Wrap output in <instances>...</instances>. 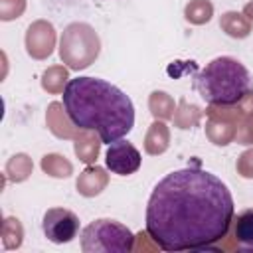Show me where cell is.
Here are the masks:
<instances>
[{"instance_id":"ac0fdd59","label":"cell","mask_w":253,"mask_h":253,"mask_svg":"<svg viewBox=\"0 0 253 253\" xmlns=\"http://www.w3.org/2000/svg\"><path fill=\"white\" fill-rule=\"evenodd\" d=\"M148 111L158 121H170L174 117L176 103L166 91H152L148 95Z\"/></svg>"},{"instance_id":"30bf717a","label":"cell","mask_w":253,"mask_h":253,"mask_svg":"<svg viewBox=\"0 0 253 253\" xmlns=\"http://www.w3.org/2000/svg\"><path fill=\"white\" fill-rule=\"evenodd\" d=\"M109 186V174L103 166L87 164V168L77 176L75 188L83 198H95Z\"/></svg>"},{"instance_id":"d6986e66","label":"cell","mask_w":253,"mask_h":253,"mask_svg":"<svg viewBox=\"0 0 253 253\" xmlns=\"http://www.w3.org/2000/svg\"><path fill=\"white\" fill-rule=\"evenodd\" d=\"M0 237H2V247L12 251L20 249L24 243V225L18 217H6L0 225Z\"/></svg>"},{"instance_id":"6da1fadb","label":"cell","mask_w":253,"mask_h":253,"mask_svg":"<svg viewBox=\"0 0 253 253\" xmlns=\"http://www.w3.org/2000/svg\"><path fill=\"white\" fill-rule=\"evenodd\" d=\"M235 206L227 186L196 166L166 174L146 206V231L168 253L210 249L231 229Z\"/></svg>"},{"instance_id":"9c48e42d","label":"cell","mask_w":253,"mask_h":253,"mask_svg":"<svg viewBox=\"0 0 253 253\" xmlns=\"http://www.w3.org/2000/svg\"><path fill=\"white\" fill-rule=\"evenodd\" d=\"M45 125L47 128L51 130L53 136L61 138V140H69V138H75L79 134V126H75V123L71 121V117L67 115L65 111V105L59 103V101H51L47 105V111H45Z\"/></svg>"},{"instance_id":"8992f818","label":"cell","mask_w":253,"mask_h":253,"mask_svg":"<svg viewBox=\"0 0 253 253\" xmlns=\"http://www.w3.org/2000/svg\"><path fill=\"white\" fill-rule=\"evenodd\" d=\"M43 235L51 243H69L79 235V217L65 208H51L43 213Z\"/></svg>"},{"instance_id":"7a4b0ae2","label":"cell","mask_w":253,"mask_h":253,"mask_svg":"<svg viewBox=\"0 0 253 253\" xmlns=\"http://www.w3.org/2000/svg\"><path fill=\"white\" fill-rule=\"evenodd\" d=\"M63 105L75 126L95 130L103 144L123 138L134 126L130 97L99 77L71 79L63 91Z\"/></svg>"},{"instance_id":"4fadbf2b","label":"cell","mask_w":253,"mask_h":253,"mask_svg":"<svg viewBox=\"0 0 253 253\" xmlns=\"http://www.w3.org/2000/svg\"><path fill=\"white\" fill-rule=\"evenodd\" d=\"M170 146V128L166 126L164 121L154 119V123L148 126L146 136H144V152L150 156L164 154Z\"/></svg>"},{"instance_id":"277c9868","label":"cell","mask_w":253,"mask_h":253,"mask_svg":"<svg viewBox=\"0 0 253 253\" xmlns=\"http://www.w3.org/2000/svg\"><path fill=\"white\" fill-rule=\"evenodd\" d=\"M101 53V38L93 26L85 22H71L59 38V57L63 65L73 71L87 69Z\"/></svg>"},{"instance_id":"7402d4cb","label":"cell","mask_w":253,"mask_h":253,"mask_svg":"<svg viewBox=\"0 0 253 253\" xmlns=\"http://www.w3.org/2000/svg\"><path fill=\"white\" fill-rule=\"evenodd\" d=\"M26 12V0H0V20L10 22Z\"/></svg>"},{"instance_id":"ba28073f","label":"cell","mask_w":253,"mask_h":253,"mask_svg":"<svg viewBox=\"0 0 253 253\" xmlns=\"http://www.w3.org/2000/svg\"><path fill=\"white\" fill-rule=\"evenodd\" d=\"M105 162L113 174L128 176L140 168L142 158H140V152L136 150V146L132 142L119 138V140L109 144L107 154H105Z\"/></svg>"},{"instance_id":"e0dca14e","label":"cell","mask_w":253,"mask_h":253,"mask_svg":"<svg viewBox=\"0 0 253 253\" xmlns=\"http://www.w3.org/2000/svg\"><path fill=\"white\" fill-rule=\"evenodd\" d=\"M34 172V162L32 158L26 154V152H18L14 156L8 158L6 162V168H4V174L10 182H26Z\"/></svg>"},{"instance_id":"cb8c5ba5","label":"cell","mask_w":253,"mask_h":253,"mask_svg":"<svg viewBox=\"0 0 253 253\" xmlns=\"http://www.w3.org/2000/svg\"><path fill=\"white\" fill-rule=\"evenodd\" d=\"M235 170L241 178L253 180V148H247L239 154V158L235 162Z\"/></svg>"},{"instance_id":"8fae6325","label":"cell","mask_w":253,"mask_h":253,"mask_svg":"<svg viewBox=\"0 0 253 253\" xmlns=\"http://www.w3.org/2000/svg\"><path fill=\"white\" fill-rule=\"evenodd\" d=\"M73 152L75 156L85 162V164H95V160L99 158V152H101V136L95 132V130H87V128H81L79 134L73 138Z\"/></svg>"},{"instance_id":"ffe728a7","label":"cell","mask_w":253,"mask_h":253,"mask_svg":"<svg viewBox=\"0 0 253 253\" xmlns=\"http://www.w3.org/2000/svg\"><path fill=\"white\" fill-rule=\"evenodd\" d=\"M40 166H42L43 174H47L51 178H69L73 174V164L63 154H57V152H49V154L42 156Z\"/></svg>"},{"instance_id":"52a82bcc","label":"cell","mask_w":253,"mask_h":253,"mask_svg":"<svg viewBox=\"0 0 253 253\" xmlns=\"http://www.w3.org/2000/svg\"><path fill=\"white\" fill-rule=\"evenodd\" d=\"M55 42H57V32L53 24L47 20H36L26 30L24 43L32 59H47L55 49Z\"/></svg>"},{"instance_id":"603a6c76","label":"cell","mask_w":253,"mask_h":253,"mask_svg":"<svg viewBox=\"0 0 253 253\" xmlns=\"http://www.w3.org/2000/svg\"><path fill=\"white\" fill-rule=\"evenodd\" d=\"M237 144H245V146H253V113L245 115L239 125H237V134H235Z\"/></svg>"},{"instance_id":"2e32d148","label":"cell","mask_w":253,"mask_h":253,"mask_svg":"<svg viewBox=\"0 0 253 253\" xmlns=\"http://www.w3.org/2000/svg\"><path fill=\"white\" fill-rule=\"evenodd\" d=\"M202 115H204V111H202L198 105L188 103L186 99H180L178 105H176V111H174L172 121H174V126H176V128L188 130V128H194V126L200 125Z\"/></svg>"},{"instance_id":"7c38bea8","label":"cell","mask_w":253,"mask_h":253,"mask_svg":"<svg viewBox=\"0 0 253 253\" xmlns=\"http://www.w3.org/2000/svg\"><path fill=\"white\" fill-rule=\"evenodd\" d=\"M231 237L235 239L237 249H253V208L233 215Z\"/></svg>"},{"instance_id":"5bb4252c","label":"cell","mask_w":253,"mask_h":253,"mask_svg":"<svg viewBox=\"0 0 253 253\" xmlns=\"http://www.w3.org/2000/svg\"><path fill=\"white\" fill-rule=\"evenodd\" d=\"M219 28L229 36V38H235V40H243L251 34V22L247 20V16L243 12H223L221 18H219Z\"/></svg>"},{"instance_id":"9a60e30c","label":"cell","mask_w":253,"mask_h":253,"mask_svg":"<svg viewBox=\"0 0 253 253\" xmlns=\"http://www.w3.org/2000/svg\"><path fill=\"white\" fill-rule=\"evenodd\" d=\"M69 67L67 65H49L42 73V89L49 95H59L65 91L69 83Z\"/></svg>"},{"instance_id":"5b68a950","label":"cell","mask_w":253,"mask_h":253,"mask_svg":"<svg viewBox=\"0 0 253 253\" xmlns=\"http://www.w3.org/2000/svg\"><path fill=\"white\" fill-rule=\"evenodd\" d=\"M132 231L121 221L103 217L95 219L81 231L83 253H130L134 251Z\"/></svg>"},{"instance_id":"44dd1931","label":"cell","mask_w":253,"mask_h":253,"mask_svg":"<svg viewBox=\"0 0 253 253\" xmlns=\"http://www.w3.org/2000/svg\"><path fill=\"white\" fill-rule=\"evenodd\" d=\"M213 16V4L210 0H190L184 8V18L194 26H204Z\"/></svg>"},{"instance_id":"3957f363","label":"cell","mask_w":253,"mask_h":253,"mask_svg":"<svg viewBox=\"0 0 253 253\" xmlns=\"http://www.w3.org/2000/svg\"><path fill=\"white\" fill-rule=\"evenodd\" d=\"M194 87L208 105H235L253 93V77L239 59L221 55L196 73Z\"/></svg>"},{"instance_id":"d4e9b609","label":"cell","mask_w":253,"mask_h":253,"mask_svg":"<svg viewBox=\"0 0 253 253\" xmlns=\"http://www.w3.org/2000/svg\"><path fill=\"white\" fill-rule=\"evenodd\" d=\"M243 14L247 16V20H249V22H253V0H251V2H247V4L243 6Z\"/></svg>"}]
</instances>
